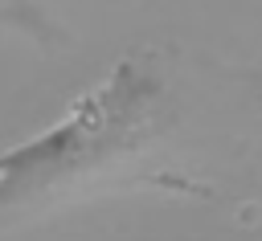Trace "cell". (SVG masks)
Listing matches in <instances>:
<instances>
[{"instance_id": "2", "label": "cell", "mask_w": 262, "mask_h": 241, "mask_svg": "<svg viewBox=\"0 0 262 241\" xmlns=\"http://www.w3.org/2000/svg\"><path fill=\"white\" fill-rule=\"evenodd\" d=\"M0 29L29 33V37H37V41H57V29H53L33 4H0Z\"/></svg>"}, {"instance_id": "1", "label": "cell", "mask_w": 262, "mask_h": 241, "mask_svg": "<svg viewBox=\"0 0 262 241\" xmlns=\"http://www.w3.org/2000/svg\"><path fill=\"white\" fill-rule=\"evenodd\" d=\"M164 110L168 82L156 53H123L53 127L0 151V212H37L111 180L151 147Z\"/></svg>"}]
</instances>
